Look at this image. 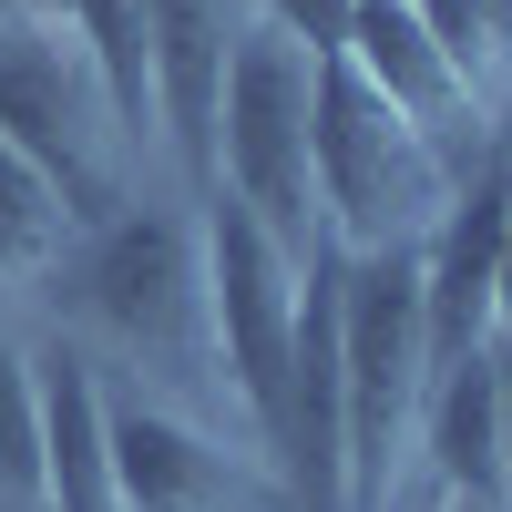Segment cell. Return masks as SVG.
Here are the masks:
<instances>
[{
	"instance_id": "6da1fadb",
	"label": "cell",
	"mask_w": 512,
	"mask_h": 512,
	"mask_svg": "<svg viewBox=\"0 0 512 512\" xmlns=\"http://www.w3.org/2000/svg\"><path fill=\"white\" fill-rule=\"evenodd\" d=\"M308 144H318V226H328L338 256H420L441 236L451 195H461V164L420 123H400L379 103L349 52H318Z\"/></svg>"
},
{
	"instance_id": "7a4b0ae2",
	"label": "cell",
	"mask_w": 512,
	"mask_h": 512,
	"mask_svg": "<svg viewBox=\"0 0 512 512\" xmlns=\"http://www.w3.org/2000/svg\"><path fill=\"white\" fill-rule=\"evenodd\" d=\"M52 297H62V318L93 338L113 369H134V390H144V379H216L195 216L123 205L113 226L72 236V256L52 267Z\"/></svg>"
},
{
	"instance_id": "3957f363",
	"label": "cell",
	"mask_w": 512,
	"mask_h": 512,
	"mask_svg": "<svg viewBox=\"0 0 512 512\" xmlns=\"http://www.w3.org/2000/svg\"><path fill=\"white\" fill-rule=\"evenodd\" d=\"M338 369H349V512H390L400 461L420 451V400L441 379L431 318H420V256H349Z\"/></svg>"
},
{
	"instance_id": "277c9868",
	"label": "cell",
	"mask_w": 512,
	"mask_h": 512,
	"mask_svg": "<svg viewBox=\"0 0 512 512\" xmlns=\"http://www.w3.org/2000/svg\"><path fill=\"white\" fill-rule=\"evenodd\" d=\"M0 144H21L41 175L62 185L82 236L134 205V195H123V144H134V134H123V113L103 93L93 52L72 41V21L0 31Z\"/></svg>"
},
{
	"instance_id": "5b68a950",
	"label": "cell",
	"mask_w": 512,
	"mask_h": 512,
	"mask_svg": "<svg viewBox=\"0 0 512 512\" xmlns=\"http://www.w3.org/2000/svg\"><path fill=\"white\" fill-rule=\"evenodd\" d=\"M195 267H205V349H216V379L246 410V451L267 461L277 451V410H287V349H297V256L256 226L226 185H205Z\"/></svg>"
},
{
	"instance_id": "8992f818",
	"label": "cell",
	"mask_w": 512,
	"mask_h": 512,
	"mask_svg": "<svg viewBox=\"0 0 512 512\" xmlns=\"http://www.w3.org/2000/svg\"><path fill=\"white\" fill-rule=\"evenodd\" d=\"M308 82L318 62L297 52L287 31L246 21L236 62H226V123H216V185L267 226L297 267L328 246L318 226V144H308Z\"/></svg>"
},
{
	"instance_id": "52a82bcc",
	"label": "cell",
	"mask_w": 512,
	"mask_h": 512,
	"mask_svg": "<svg viewBox=\"0 0 512 512\" xmlns=\"http://www.w3.org/2000/svg\"><path fill=\"white\" fill-rule=\"evenodd\" d=\"M103 451H113V502L123 512H297L287 482L246 441H216L175 400L103 379Z\"/></svg>"
},
{
	"instance_id": "ba28073f",
	"label": "cell",
	"mask_w": 512,
	"mask_h": 512,
	"mask_svg": "<svg viewBox=\"0 0 512 512\" xmlns=\"http://www.w3.org/2000/svg\"><path fill=\"white\" fill-rule=\"evenodd\" d=\"M512 246V154H492L482 175H461L441 236L420 246V318H431V369L492 349V287Z\"/></svg>"
},
{
	"instance_id": "9c48e42d",
	"label": "cell",
	"mask_w": 512,
	"mask_h": 512,
	"mask_svg": "<svg viewBox=\"0 0 512 512\" xmlns=\"http://www.w3.org/2000/svg\"><path fill=\"white\" fill-rule=\"evenodd\" d=\"M246 0H144V72H154V123L185 154L195 185H216V123H226V62L246 41Z\"/></svg>"
},
{
	"instance_id": "30bf717a",
	"label": "cell",
	"mask_w": 512,
	"mask_h": 512,
	"mask_svg": "<svg viewBox=\"0 0 512 512\" xmlns=\"http://www.w3.org/2000/svg\"><path fill=\"white\" fill-rule=\"evenodd\" d=\"M349 62H359L369 93L390 103L400 123H420L441 154H451L461 134H482V123H492L472 93H461V72L431 52V31H420L410 0H359V11H349Z\"/></svg>"
},
{
	"instance_id": "8fae6325",
	"label": "cell",
	"mask_w": 512,
	"mask_h": 512,
	"mask_svg": "<svg viewBox=\"0 0 512 512\" xmlns=\"http://www.w3.org/2000/svg\"><path fill=\"white\" fill-rule=\"evenodd\" d=\"M31 390H41V512H123L103 451V369L82 359V338H41Z\"/></svg>"
},
{
	"instance_id": "7c38bea8",
	"label": "cell",
	"mask_w": 512,
	"mask_h": 512,
	"mask_svg": "<svg viewBox=\"0 0 512 512\" xmlns=\"http://www.w3.org/2000/svg\"><path fill=\"white\" fill-rule=\"evenodd\" d=\"M420 451H431V482L461 502V512H512L502 492V359L472 349L431 379L420 400Z\"/></svg>"
},
{
	"instance_id": "4fadbf2b",
	"label": "cell",
	"mask_w": 512,
	"mask_h": 512,
	"mask_svg": "<svg viewBox=\"0 0 512 512\" xmlns=\"http://www.w3.org/2000/svg\"><path fill=\"white\" fill-rule=\"evenodd\" d=\"M72 205H62V185L41 175V164L21 154V144H0V287H41L72 256Z\"/></svg>"
},
{
	"instance_id": "5bb4252c",
	"label": "cell",
	"mask_w": 512,
	"mask_h": 512,
	"mask_svg": "<svg viewBox=\"0 0 512 512\" xmlns=\"http://www.w3.org/2000/svg\"><path fill=\"white\" fill-rule=\"evenodd\" d=\"M0 512H41V390L31 349L0 338Z\"/></svg>"
},
{
	"instance_id": "9a60e30c",
	"label": "cell",
	"mask_w": 512,
	"mask_h": 512,
	"mask_svg": "<svg viewBox=\"0 0 512 512\" xmlns=\"http://www.w3.org/2000/svg\"><path fill=\"white\" fill-rule=\"evenodd\" d=\"M410 11H420V31H431V52L461 72V93H472L482 113H492V93H502V41H492V11H482V0H410Z\"/></svg>"
},
{
	"instance_id": "2e32d148",
	"label": "cell",
	"mask_w": 512,
	"mask_h": 512,
	"mask_svg": "<svg viewBox=\"0 0 512 512\" xmlns=\"http://www.w3.org/2000/svg\"><path fill=\"white\" fill-rule=\"evenodd\" d=\"M246 11L267 31H287L297 52L318 62V52H349V11H359V0H246Z\"/></svg>"
},
{
	"instance_id": "e0dca14e",
	"label": "cell",
	"mask_w": 512,
	"mask_h": 512,
	"mask_svg": "<svg viewBox=\"0 0 512 512\" xmlns=\"http://www.w3.org/2000/svg\"><path fill=\"white\" fill-rule=\"evenodd\" d=\"M492 359H502V492H512V349L492 338Z\"/></svg>"
},
{
	"instance_id": "ac0fdd59",
	"label": "cell",
	"mask_w": 512,
	"mask_h": 512,
	"mask_svg": "<svg viewBox=\"0 0 512 512\" xmlns=\"http://www.w3.org/2000/svg\"><path fill=\"white\" fill-rule=\"evenodd\" d=\"M21 21H62V0H0V31H21Z\"/></svg>"
},
{
	"instance_id": "d6986e66",
	"label": "cell",
	"mask_w": 512,
	"mask_h": 512,
	"mask_svg": "<svg viewBox=\"0 0 512 512\" xmlns=\"http://www.w3.org/2000/svg\"><path fill=\"white\" fill-rule=\"evenodd\" d=\"M492 11V41H502V72H512V0H482Z\"/></svg>"
}]
</instances>
